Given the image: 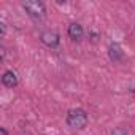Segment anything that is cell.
<instances>
[{"mask_svg": "<svg viewBox=\"0 0 135 135\" xmlns=\"http://www.w3.org/2000/svg\"><path fill=\"white\" fill-rule=\"evenodd\" d=\"M110 57H111V60H121L122 59V49L118 43L110 45Z\"/></svg>", "mask_w": 135, "mask_h": 135, "instance_id": "6", "label": "cell"}, {"mask_svg": "<svg viewBox=\"0 0 135 135\" xmlns=\"http://www.w3.org/2000/svg\"><path fill=\"white\" fill-rule=\"evenodd\" d=\"M0 26H2V35H5V24L2 22V24H0Z\"/></svg>", "mask_w": 135, "mask_h": 135, "instance_id": "9", "label": "cell"}, {"mask_svg": "<svg viewBox=\"0 0 135 135\" xmlns=\"http://www.w3.org/2000/svg\"><path fill=\"white\" fill-rule=\"evenodd\" d=\"M40 40H41L46 46H49V48H56V46L59 45V35H57L56 32H52V30H45V32L41 33Z\"/></svg>", "mask_w": 135, "mask_h": 135, "instance_id": "3", "label": "cell"}, {"mask_svg": "<svg viewBox=\"0 0 135 135\" xmlns=\"http://www.w3.org/2000/svg\"><path fill=\"white\" fill-rule=\"evenodd\" d=\"M69 35H70V38H72V40L80 41V40L83 38V27H81L78 22L70 24V27H69Z\"/></svg>", "mask_w": 135, "mask_h": 135, "instance_id": "5", "label": "cell"}, {"mask_svg": "<svg viewBox=\"0 0 135 135\" xmlns=\"http://www.w3.org/2000/svg\"><path fill=\"white\" fill-rule=\"evenodd\" d=\"M2 83L7 86V88H16L18 86V75L11 70L5 72L3 76H2Z\"/></svg>", "mask_w": 135, "mask_h": 135, "instance_id": "4", "label": "cell"}, {"mask_svg": "<svg viewBox=\"0 0 135 135\" xmlns=\"http://www.w3.org/2000/svg\"><path fill=\"white\" fill-rule=\"evenodd\" d=\"M0 135H8V132H7V130L2 127V129H0Z\"/></svg>", "mask_w": 135, "mask_h": 135, "instance_id": "8", "label": "cell"}, {"mask_svg": "<svg viewBox=\"0 0 135 135\" xmlns=\"http://www.w3.org/2000/svg\"><path fill=\"white\" fill-rule=\"evenodd\" d=\"M67 124L72 129H84L88 126V114L81 108H73L67 114Z\"/></svg>", "mask_w": 135, "mask_h": 135, "instance_id": "1", "label": "cell"}, {"mask_svg": "<svg viewBox=\"0 0 135 135\" xmlns=\"http://www.w3.org/2000/svg\"><path fill=\"white\" fill-rule=\"evenodd\" d=\"M22 7L29 13V16H32L35 19H41L45 16V5L41 2H38V0H26Z\"/></svg>", "mask_w": 135, "mask_h": 135, "instance_id": "2", "label": "cell"}, {"mask_svg": "<svg viewBox=\"0 0 135 135\" xmlns=\"http://www.w3.org/2000/svg\"><path fill=\"white\" fill-rule=\"evenodd\" d=\"M111 135H127V132H126L122 127H118V129H114V130L111 132Z\"/></svg>", "mask_w": 135, "mask_h": 135, "instance_id": "7", "label": "cell"}]
</instances>
